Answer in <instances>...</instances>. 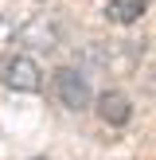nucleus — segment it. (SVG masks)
<instances>
[{
	"label": "nucleus",
	"instance_id": "7ed1b4c3",
	"mask_svg": "<svg viewBox=\"0 0 156 160\" xmlns=\"http://www.w3.org/2000/svg\"><path fill=\"white\" fill-rule=\"evenodd\" d=\"M0 82L8 90H20V94H31L43 86V67H39L31 55H8L4 67H0Z\"/></svg>",
	"mask_w": 156,
	"mask_h": 160
},
{
	"label": "nucleus",
	"instance_id": "f03ea898",
	"mask_svg": "<svg viewBox=\"0 0 156 160\" xmlns=\"http://www.w3.org/2000/svg\"><path fill=\"white\" fill-rule=\"evenodd\" d=\"M16 43H23V47H39V51H55V47L62 43V20H59L55 12H39V16H31V20L16 31Z\"/></svg>",
	"mask_w": 156,
	"mask_h": 160
},
{
	"label": "nucleus",
	"instance_id": "423d86ee",
	"mask_svg": "<svg viewBox=\"0 0 156 160\" xmlns=\"http://www.w3.org/2000/svg\"><path fill=\"white\" fill-rule=\"evenodd\" d=\"M8 39H16V28L4 20V16H0V43H8Z\"/></svg>",
	"mask_w": 156,
	"mask_h": 160
},
{
	"label": "nucleus",
	"instance_id": "39448f33",
	"mask_svg": "<svg viewBox=\"0 0 156 160\" xmlns=\"http://www.w3.org/2000/svg\"><path fill=\"white\" fill-rule=\"evenodd\" d=\"M144 8H148V0H109L105 4V20L129 28V23H137L144 16Z\"/></svg>",
	"mask_w": 156,
	"mask_h": 160
},
{
	"label": "nucleus",
	"instance_id": "f257e3e1",
	"mask_svg": "<svg viewBox=\"0 0 156 160\" xmlns=\"http://www.w3.org/2000/svg\"><path fill=\"white\" fill-rule=\"evenodd\" d=\"M51 90H55V98H59V106H66L70 113H82V109H90V102H94L90 78H86L78 67H59L55 78H51Z\"/></svg>",
	"mask_w": 156,
	"mask_h": 160
},
{
	"label": "nucleus",
	"instance_id": "20e7f679",
	"mask_svg": "<svg viewBox=\"0 0 156 160\" xmlns=\"http://www.w3.org/2000/svg\"><path fill=\"white\" fill-rule=\"evenodd\" d=\"M94 109H98V117H101L105 125H113V129H121V125L133 121V102L125 98L121 90H105V94H98V98H94Z\"/></svg>",
	"mask_w": 156,
	"mask_h": 160
}]
</instances>
